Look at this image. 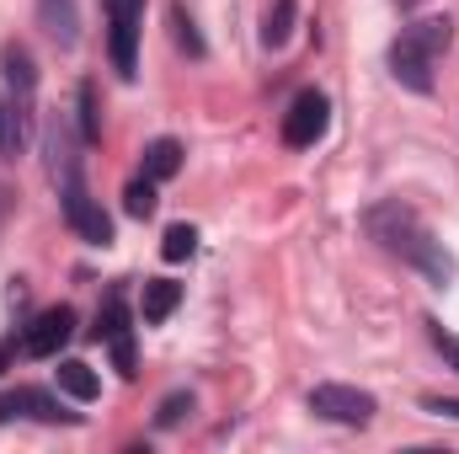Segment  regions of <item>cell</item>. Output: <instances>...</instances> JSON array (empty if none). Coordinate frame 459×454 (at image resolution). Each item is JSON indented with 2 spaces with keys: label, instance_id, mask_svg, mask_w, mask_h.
<instances>
[{
  "label": "cell",
  "instance_id": "16",
  "mask_svg": "<svg viewBox=\"0 0 459 454\" xmlns=\"http://www.w3.org/2000/svg\"><path fill=\"white\" fill-rule=\"evenodd\" d=\"M289 32H294V0H273L267 5V22H262V43L267 48H283Z\"/></svg>",
  "mask_w": 459,
  "mask_h": 454
},
{
  "label": "cell",
  "instance_id": "1",
  "mask_svg": "<svg viewBox=\"0 0 459 454\" xmlns=\"http://www.w3.org/2000/svg\"><path fill=\"white\" fill-rule=\"evenodd\" d=\"M363 230H368L385 251H395V257H406L411 267H422L438 289L455 284V257L422 230V220H417L406 204H379V209H368V214H363Z\"/></svg>",
  "mask_w": 459,
  "mask_h": 454
},
{
  "label": "cell",
  "instance_id": "8",
  "mask_svg": "<svg viewBox=\"0 0 459 454\" xmlns=\"http://www.w3.org/2000/svg\"><path fill=\"white\" fill-rule=\"evenodd\" d=\"M449 43H455V22H449V16H428V22H411V27L401 32V48H411V54H422V59L444 54Z\"/></svg>",
  "mask_w": 459,
  "mask_h": 454
},
{
  "label": "cell",
  "instance_id": "12",
  "mask_svg": "<svg viewBox=\"0 0 459 454\" xmlns=\"http://www.w3.org/2000/svg\"><path fill=\"white\" fill-rule=\"evenodd\" d=\"M177 171H182V144H177V139L144 144V177H150V182H166V177H177Z\"/></svg>",
  "mask_w": 459,
  "mask_h": 454
},
{
  "label": "cell",
  "instance_id": "22",
  "mask_svg": "<svg viewBox=\"0 0 459 454\" xmlns=\"http://www.w3.org/2000/svg\"><path fill=\"white\" fill-rule=\"evenodd\" d=\"M81 123H86V139H102V118H97V92L91 86H81Z\"/></svg>",
  "mask_w": 459,
  "mask_h": 454
},
{
  "label": "cell",
  "instance_id": "9",
  "mask_svg": "<svg viewBox=\"0 0 459 454\" xmlns=\"http://www.w3.org/2000/svg\"><path fill=\"white\" fill-rule=\"evenodd\" d=\"M43 417V423H59V417H75V412H59V401L48 396V390H5L0 396V423H11V417Z\"/></svg>",
  "mask_w": 459,
  "mask_h": 454
},
{
  "label": "cell",
  "instance_id": "13",
  "mask_svg": "<svg viewBox=\"0 0 459 454\" xmlns=\"http://www.w3.org/2000/svg\"><path fill=\"white\" fill-rule=\"evenodd\" d=\"M59 390H65V396H75V401H97L102 380L91 374V363H81V358H65V363H59Z\"/></svg>",
  "mask_w": 459,
  "mask_h": 454
},
{
  "label": "cell",
  "instance_id": "17",
  "mask_svg": "<svg viewBox=\"0 0 459 454\" xmlns=\"http://www.w3.org/2000/svg\"><path fill=\"white\" fill-rule=\"evenodd\" d=\"M43 27L59 43H75V11H70V0H43Z\"/></svg>",
  "mask_w": 459,
  "mask_h": 454
},
{
  "label": "cell",
  "instance_id": "14",
  "mask_svg": "<svg viewBox=\"0 0 459 454\" xmlns=\"http://www.w3.org/2000/svg\"><path fill=\"white\" fill-rule=\"evenodd\" d=\"M27 144V118L11 97H0V155H22Z\"/></svg>",
  "mask_w": 459,
  "mask_h": 454
},
{
  "label": "cell",
  "instance_id": "18",
  "mask_svg": "<svg viewBox=\"0 0 459 454\" xmlns=\"http://www.w3.org/2000/svg\"><path fill=\"white\" fill-rule=\"evenodd\" d=\"M193 251H198V230L193 225L166 230V240H160V257H166V262H182V257H193Z\"/></svg>",
  "mask_w": 459,
  "mask_h": 454
},
{
  "label": "cell",
  "instance_id": "15",
  "mask_svg": "<svg viewBox=\"0 0 459 454\" xmlns=\"http://www.w3.org/2000/svg\"><path fill=\"white\" fill-rule=\"evenodd\" d=\"M0 65H5V81H11V86H16L22 97H32V86H38V70H32V54H27L22 43H11Z\"/></svg>",
  "mask_w": 459,
  "mask_h": 454
},
{
  "label": "cell",
  "instance_id": "10",
  "mask_svg": "<svg viewBox=\"0 0 459 454\" xmlns=\"http://www.w3.org/2000/svg\"><path fill=\"white\" fill-rule=\"evenodd\" d=\"M428 65L433 59H422V54H411V48H390V70H395V81L401 86H411V92H433V75H428Z\"/></svg>",
  "mask_w": 459,
  "mask_h": 454
},
{
  "label": "cell",
  "instance_id": "4",
  "mask_svg": "<svg viewBox=\"0 0 459 454\" xmlns=\"http://www.w3.org/2000/svg\"><path fill=\"white\" fill-rule=\"evenodd\" d=\"M326 123H332V102H326L321 92H299L294 108H289V118H283V139H289L294 150H305V144H316V139L326 134Z\"/></svg>",
  "mask_w": 459,
  "mask_h": 454
},
{
  "label": "cell",
  "instance_id": "19",
  "mask_svg": "<svg viewBox=\"0 0 459 454\" xmlns=\"http://www.w3.org/2000/svg\"><path fill=\"white\" fill-rule=\"evenodd\" d=\"M123 209H128L134 220H150V214H155V182H150V177H144V182H128V188H123Z\"/></svg>",
  "mask_w": 459,
  "mask_h": 454
},
{
  "label": "cell",
  "instance_id": "6",
  "mask_svg": "<svg viewBox=\"0 0 459 454\" xmlns=\"http://www.w3.org/2000/svg\"><path fill=\"white\" fill-rule=\"evenodd\" d=\"M97 337L113 347V363H117V374L123 380H134L139 369H134V327H128V310H123V300H108L102 305V316H97Z\"/></svg>",
  "mask_w": 459,
  "mask_h": 454
},
{
  "label": "cell",
  "instance_id": "11",
  "mask_svg": "<svg viewBox=\"0 0 459 454\" xmlns=\"http://www.w3.org/2000/svg\"><path fill=\"white\" fill-rule=\"evenodd\" d=\"M177 305H182V284H171V278H150L144 284V321L150 327H160Z\"/></svg>",
  "mask_w": 459,
  "mask_h": 454
},
{
  "label": "cell",
  "instance_id": "5",
  "mask_svg": "<svg viewBox=\"0 0 459 454\" xmlns=\"http://www.w3.org/2000/svg\"><path fill=\"white\" fill-rule=\"evenodd\" d=\"M70 337H75V310H70V305H54V310H43V316L27 327L22 353H32V358H54Z\"/></svg>",
  "mask_w": 459,
  "mask_h": 454
},
{
  "label": "cell",
  "instance_id": "23",
  "mask_svg": "<svg viewBox=\"0 0 459 454\" xmlns=\"http://www.w3.org/2000/svg\"><path fill=\"white\" fill-rule=\"evenodd\" d=\"M428 332H433V347L444 353V363H449V369H459V337H449L438 321H428Z\"/></svg>",
  "mask_w": 459,
  "mask_h": 454
},
{
  "label": "cell",
  "instance_id": "3",
  "mask_svg": "<svg viewBox=\"0 0 459 454\" xmlns=\"http://www.w3.org/2000/svg\"><path fill=\"white\" fill-rule=\"evenodd\" d=\"M108 27H113V70L128 81L134 75V43L144 27V0H108Z\"/></svg>",
  "mask_w": 459,
  "mask_h": 454
},
{
  "label": "cell",
  "instance_id": "2",
  "mask_svg": "<svg viewBox=\"0 0 459 454\" xmlns=\"http://www.w3.org/2000/svg\"><path fill=\"white\" fill-rule=\"evenodd\" d=\"M310 412L326 417V423H342V428H368L374 423V396L352 390V385H316L310 390Z\"/></svg>",
  "mask_w": 459,
  "mask_h": 454
},
{
  "label": "cell",
  "instance_id": "7",
  "mask_svg": "<svg viewBox=\"0 0 459 454\" xmlns=\"http://www.w3.org/2000/svg\"><path fill=\"white\" fill-rule=\"evenodd\" d=\"M65 214H70V225L81 230L91 246H108V240H113V220L102 214V204H91V198H86V188H81V182H65Z\"/></svg>",
  "mask_w": 459,
  "mask_h": 454
},
{
  "label": "cell",
  "instance_id": "20",
  "mask_svg": "<svg viewBox=\"0 0 459 454\" xmlns=\"http://www.w3.org/2000/svg\"><path fill=\"white\" fill-rule=\"evenodd\" d=\"M171 38H177V48H187V54H204V38H198L193 16H187L182 5H171Z\"/></svg>",
  "mask_w": 459,
  "mask_h": 454
},
{
  "label": "cell",
  "instance_id": "25",
  "mask_svg": "<svg viewBox=\"0 0 459 454\" xmlns=\"http://www.w3.org/2000/svg\"><path fill=\"white\" fill-rule=\"evenodd\" d=\"M11 358H16V342H0V374L11 369Z\"/></svg>",
  "mask_w": 459,
  "mask_h": 454
},
{
  "label": "cell",
  "instance_id": "24",
  "mask_svg": "<svg viewBox=\"0 0 459 454\" xmlns=\"http://www.w3.org/2000/svg\"><path fill=\"white\" fill-rule=\"evenodd\" d=\"M422 412H438V417H459V401H455V396H428V401H422Z\"/></svg>",
  "mask_w": 459,
  "mask_h": 454
},
{
  "label": "cell",
  "instance_id": "21",
  "mask_svg": "<svg viewBox=\"0 0 459 454\" xmlns=\"http://www.w3.org/2000/svg\"><path fill=\"white\" fill-rule=\"evenodd\" d=\"M182 412H193V396H166V401H160V412H155V423H160V428H177V423H182Z\"/></svg>",
  "mask_w": 459,
  "mask_h": 454
}]
</instances>
